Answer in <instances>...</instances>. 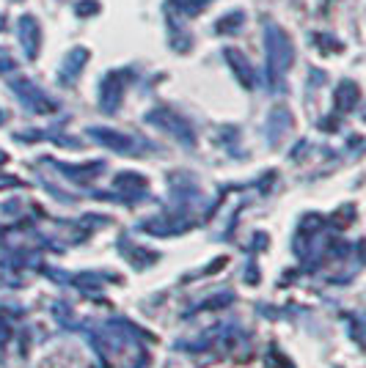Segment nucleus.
I'll list each match as a JSON object with an SVG mask.
<instances>
[{"label": "nucleus", "mask_w": 366, "mask_h": 368, "mask_svg": "<svg viewBox=\"0 0 366 368\" xmlns=\"http://www.w3.org/2000/svg\"><path fill=\"white\" fill-rule=\"evenodd\" d=\"M264 49H267L270 88L278 91V88H284V77H287V72L292 69V61H295V47H292V39L287 36V30L273 23L264 25Z\"/></svg>", "instance_id": "nucleus-1"}, {"label": "nucleus", "mask_w": 366, "mask_h": 368, "mask_svg": "<svg viewBox=\"0 0 366 368\" xmlns=\"http://www.w3.org/2000/svg\"><path fill=\"white\" fill-rule=\"evenodd\" d=\"M11 91L20 97V102L25 105L28 110H33V113H52V110H58V105L52 102L33 80H28V77H11Z\"/></svg>", "instance_id": "nucleus-2"}, {"label": "nucleus", "mask_w": 366, "mask_h": 368, "mask_svg": "<svg viewBox=\"0 0 366 368\" xmlns=\"http://www.w3.org/2000/svg\"><path fill=\"white\" fill-rule=\"evenodd\" d=\"M130 80V72L127 69H113L102 77L100 83V107L102 113H116L122 99H124V85Z\"/></svg>", "instance_id": "nucleus-3"}, {"label": "nucleus", "mask_w": 366, "mask_h": 368, "mask_svg": "<svg viewBox=\"0 0 366 368\" xmlns=\"http://www.w3.org/2000/svg\"><path fill=\"white\" fill-rule=\"evenodd\" d=\"M146 121L149 124H157V126H163V129H168L177 141H182L187 146H193L196 143V135H193V126L184 121L182 116H177L174 110H165V107H157L152 110L149 116H146Z\"/></svg>", "instance_id": "nucleus-4"}, {"label": "nucleus", "mask_w": 366, "mask_h": 368, "mask_svg": "<svg viewBox=\"0 0 366 368\" xmlns=\"http://www.w3.org/2000/svg\"><path fill=\"white\" fill-rule=\"evenodd\" d=\"M17 36H20V47L25 52L28 61H33L39 55V47H42V28H39V20L33 14H23L17 20Z\"/></svg>", "instance_id": "nucleus-5"}, {"label": "nucleus", "mask_w": 366, "mask_h": 368, "mask_svg": "<svg viewBox=\"0 0 366 368\" xmlns=\"http://www.w3.org/2000/svg\"><path fill=\"white\" fill-rule=\"evenodd\" d=\"M226 61H229V66H232V72H235L237 83L242 85V88H254L256 85V69H254V64L245 58V52H240V49L235 47H226Z\"/></svg>", "instance_id": "nucleus-6"}, {"label": "nucleus", "mask_w": 366, "mask_h": 368, "mask_svg": "<svg viewBox=\"0 0 366 368\" xmlns=\"http://www.w3.org/2000/svg\"><path fill=\"white\" fill-rule=\"evenodd\" d=\"M88 61V49L85 47H75L66 52V58H64V64H61V69H58V83L61 85H72L75 83V77L83 72V64Z\"/></svg>", "instance_id": "nucleus-7"}, {"label": "nucleus", "mask_w": 366, "mask_h": 368, "mask_svg": "<svg viewBox=\"0 0 366 368\" xmlns=\"http://www.w3.org/2000/svg\"><path fill=\"white\" fill-rule=\"evenodd\" d=\"M91 138L102 146L113 148V151H130L132 141L124 132H116V129H91Z\"/></svg>", "instance_id": "nucleus-8"}, {"label": "nucleus", "mask_w": 366, "mask_h": 368, "mask_svg": "<svg viewBox=\"0 0 366 368\" xmlns=\"http://www.w3.org/2000/svg\"><path fill=\"white\" fill-rule=\"evenodd\" d=\"M358 97H361L358 85H355L353 80H344L339 88H336V110H341V113L353 110V107L358 105Z\"/></svg>", "instance_id": "nucleus-9"}, {"label": "nucleus", "mask_w": 366, "mask_h": 368, "mask_svg": "<svg viewBox=\"0 0 366 368\" xmlns=\"http://www.w3.org/2000/svg\"><path fill=\"white\" fill-rule=\"evenodd\" d=\"M209 3H212V0H168L165 8H168V11H177L179 17H199Z\"/></svg>", "instance_id": "nucleus-10"}, {"label": "nucleus", "mask_w": 366, "mask_h": 368, "mask_svg": "<svg viewBox=\"0 0 366 368\" xmlns=\"http://www.w3.org/2000/svg\"><path fill=\"white\" fill-rule=\"evenodd\" d=\"M242 20H245V14L242 11H229V14H223L218 25H215V33H220V36H226V33H235L242 28Z\"/></svg>", "instance_id": "nucleus-11"}, {"label": "nucleus", "mask_w": 366, "mask_h": 368, "mask_svg": "<svg viewBox=\"0 0 366 368\" xmlns=\"http://www.w3.org/2000/svg\"><path fill=\"white\" fill-rule=\"evenodd\" d=\"M94 11H100V3H94V0L78 3V14H80V17H88V14H94Z\"/></svg>", "instance_id": "nucleus-12"}, {"label": "nucleus", "mask_w": 366, "mask_h": 368, "mask_svg": "<svg viewBox=\"0 0 366 368\" xmlns=\"http://www.w3.org/2000/svg\"><path fill=\"white\" fill-rule=\"evenodd\" d=\"M0 121H3V113H0Z\"/></svg>", "instance_id": "nucleus-13"}]
</instances>
